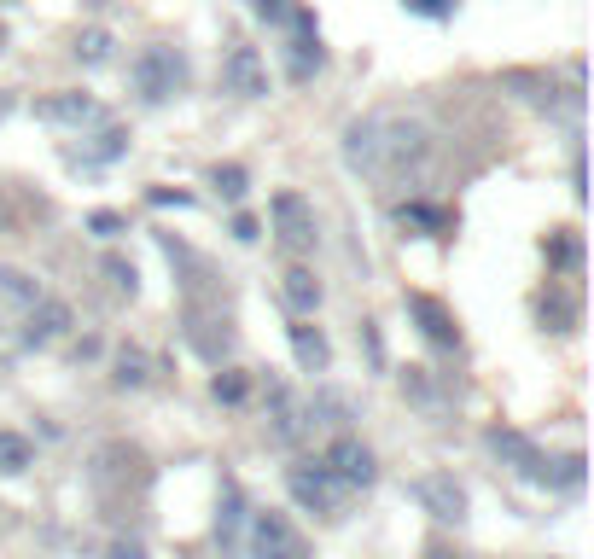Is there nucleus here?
I'll return each instance as SVG.
<instances>
[{
  "instance_id": "f257e3e1",
  "label": "nucleus",
  "mask_w": 594,
  "mask_h": 559,
  "mask_svg": "<svg viewBox=\"0 0 594 559\" xmlns=\"http://www.w3.org/2000/svg\"><path fill=\"white\" fill-rule=\"evenodd\" d=\"M431 152V134L420 117H402V111H379L362 117L356 129L344 134V164L362 169L367 181H402L408 169H420Z\"/></svg>"
},
{
  "instance_id": "f03ea898",
  "label": "nucleus",
  "mask_w": 594,
  "mask_h": 559,
  "mask_svg": "<svg viewBox=\"0 0 594 559\" xmlns=\"http://www.w3.org/2000/svg\"><path fill=\"white\" fill-rule=\"evenodd\" d=\"M181 82H187V59L175 53V47H146L140 59H134V94L146 99V105H164V99L181 94Z\"/></svg>"
},
{
  "instance_id": "7ed1b4c3",
  "label": "nucleus",
  "mask_w": 594,
  "mask_h": 559,
  "mask_svg": "<svg viewBox=\"0 0 594 559\" xmlns=\"http://www.w3.org/2000/svg\"><path fill=\"white\" fill-rule=\"evenodd\" d=\"M245 554H251V559H309V548H303V536L292 530L286 513H251Z\"/></svg>"
},
{
  "instance_id": "20e7f679",
  "label": "nucleus",
  "mask_w": 594,
  "mask_h": 559,
  "mask_svg": "<svg viewBox=\"0 0 594 559\" xmlns=\"http://www.w3.org/2000/svg\"><path fill=\"white\" fill-rule=\"evenodd\" d=\"M274 239H280L292 257L315 251V239H321V233H315V210H309L297 193H280V198H274Z\"/></svg>"
},
{
  "instance_id": "39448f33",
  "label": "nucleus",
  "mask_w": 594,
  "mask_h": 559,
  "mask_svg": "<svg viewBox=\"0 0 594 559\" xmlns=\"http://www.w3.org/2000/svg\"><path fill=\"white\" fill-rule=\"evenodd\" d=\"M286 484H292V495L309 507V513H338V507H344V484L332 478L327 466H292Z\"/></svg>"
},
{
  "instance_id": "423d86ee",
  "label": "nucleus",
  "mask_w": 594,
  "mask_h": 559,
  "mask_svg": "<svg viewBox=\"0 0 594 559\" xmlns=\"http://www.w3.org/2000/svg\"><path fill=\"white\" fill-rule=\"evenodd\" d=\"M321 466H327V472L338 478V484H344V490H367V484H373V472H379V466H373V455H367L356 437H338V443L327 449V461H321Z\"/></svg>"
},
{
  "instance_id": "0eeeda50",
  "label": "nucleus",
  "mask_w": 594,
  "mask_h": 559,
  "mask_svg": "<svg viewBox=\"0 0 594 559\" xmlns=\"http://www.w3.org/2000/svg\"><path fill=\"white\" fill-rule=\"evenodd\" d=\"M414 495L431 507V519H443V525H461V519H466V490L455 484V478H443V472L420 478V484H414Z\"/></svg>"
},
{
  "instance_id": "6e6552de",
  "label": "nucleus",
  "mask_w": 594,
  "mask_h": 559,
  "mask_svg": "<svg viewBox=\"0 0 594 559\" xmlns=\"http://www.w3.org/2000/svg\"><path fill=\"white\" fill-rule=\"evenodd\" d=\"M228 88L245 99H263L268 94V65L257 47H233L228 53Z\"/></svg>"
},
{
  "instance_id": "1a4fd4ad",
  "label": "nucleus",
  "mask_w": 594,
  "mask_h": 559,
  "mask_svg": "<svg viewBox=\"0 0 594 559\" xmlns=\"http://www.w3.org/2000/svg\"><path fill=\"white\" fill-rule=\"evenodd\" d=\"M35 117H41V123H70V129H82V123H99L105 111H99L88 94H53V99L35 105Z\"/></svg>"
},
{
  "instance_id": "9d476101",
  "label": "nucleus",
  "mask_w": 594,
  "mask_h": 559,
  "mask_svg": "<svg viewBox=\"0 0 594 559\" xmlns=\"http://www.w3.org/2000/svg\"><path fill=\"white\" fill-rule=\"evenodd\" d=\"M292 350H297V362H303V373H327L332 350H327V338L309 327V321H297L292 327Z\"/></svg>"
},
{
  "instance_id": "9b49d317",
  "label": "nucleus",
  "mask_w": 594,
  "mask_h": 559,
  "mask_svg": "<svg viewBox=\"0 0 594 559\" xmlns=\"http://www.w3.org/2000/svg\"><path fill=\"white\" fill-rule=\"evenodd\" d=\"M65 327H70V309H65V303H47V297H41V303L30 309V332H24V338H30V344H47V338H59Z\"/></svg>"
},
{
  "instance_id": "f8f14e48",
  "label": "nucleus",
  "mask_w": 594,
  "mask_h": 559,
  "mask_svg": "<svg viewBox=\"0 0 594 559\" xmlns=\"http://www.w3.org/2000/svg\"><path fill=\"white\" fill-rule=\"evenodd\" d=\"M239 525H245V495H239V484H222V513H216V542H222V548H233V542H239Z\"/></svg>"
},
{
  "instance_id": "ddd939ff",
  "label": "nucleus",
  "mask_w": 594,
  "mask_h": 559,
  "mask_svg": "<svg viewBox=\"0 0 594 559\" xmlns=\"http://www.w3.org/2000/svg\"><path fill=\"white\" fill-rule=\"evenodd\" d=\"M280 292H286V303H292L297 315H315V309H321V280H315L309 268H292Z\"/></svg>"
},
{
  "instance_id": "4468645a",
  "label": "nucleus",
  "mask_w": 594,
  "mask_h": 559,
  "mask_svg": "<svg viewBox=\"0 0 594 559\" xmlns=\"http://www.w3.org/2000/svg\"><path fill=\"white\" fill-rule=\"evenodd\" d=\"M408 309L426 321V338H431V344H455V338H461V332H455V321L443 315V303H431V297H408Z\"/></svg>"
},
{
  "instance_id": "2eb2a0df",
  "label": "nucleus",
  "mask_w": 594,
  "mask_h": 559,
  "mask_svg": "<svg viewBox=\"0 0 594 559\" xmlns=\"http://www.w3.org/2000/svg\"><path fill=\"white\" fill-rule=\"evenodd\" d=\"M35 461V449L24 437H12V431H0V472H24Z\"/></svg>"
},
{
  "instance_id": "dca6fc26",
  "label": "nucleus",
  "mask_w": 594,
  "mask_h": 559,
  "mask_svg": "<svg viewBox=\"0 0 594 559\" xmlns=\"http://www.w3.org/2000/svg\"><path fill=\"white\" fill-rule=\"evenodd\" d=\"M76 59H88V65H105V59H111V35H105V30L76 35Z\"/></svg>"
},
{
  "instance_id": "f3484780",
  "label": "nucleus",
  "mask_w": 594,
  "mask_h": 559,
  "mask_svg": "<svg viewBox=\"0 0 594 559\" xmlns=\"http://www.w3.org/2000/svg\"><path fill=\"white\" fill-rule=\"evenodd\" d=\"M0 292L12 297V303H24V309H35V303H41V292H35L24 274H12V268H0Z\"/></svg>"
},
{
  "instance_id": "a211bd4d",
  "label": "nucleus",
  "mask_w": 594,
  "mask_h": 559,
  "mask_svg": "<svg viewBox=\"0 0 594 559\" xmlns=\"http://www.w3.org/2000/svg\"><path fill=\"white\" fill-rule=\"evenodd\" d=\"M123 152V134H99L94 152H76V164H105V158H117Z\"/></svg>"
},
{
  "instance_id": "6ab92c4d",
  "label": "nucleus",
  "mask_w": 594,
  "mask_h": 559,
  "mask_svg": "<svg viewBox=\"0 0 594 559\" xmlns=\"http://www.w3.org/2000/svg\"><path fill=\"white\" fill-rule=\"evenodd\" d=\"M117 385H146V356L123 350V362H117Z\"/></svg>"
},
{
  "instance_id": "aec40b11",
  "label": "nucleus",
  "mask_w": 594,
  "mask_h": 559,
  "mask_svg": "<svg viewBox=\"0 0 594 559\" xmlns=\"http://www.w3.org/2000/svg\"><path fill=\"white\" fill-rule=\"evenodd\" d=\"M216 193H222V198H245V169H239V164L216 169Z\"/></svg>"
},
{
  "instance_id": "412c9836",
  "label": "nucleus",
  "mask_w": 594,
  "mask_h": 559,
  "mask_svg": "<svg viewBox=\"0 0 594 559\" xmlns=\"http://www.w3.org/2000/svg\"><path fill=\"white\" fill-rule=\"evenodd\" d=\"M402 222H420V228H449V216H443V210H426V204H408V210H402Z\"/></svg>"
},
{
  "instance_id": "4be33fe9",
  "label": "nucleus",
  "mask_w": 594,
  "mask_h": 559,
  "mask_svg": "<svg viewBox=\"0 0 594 559\" xmlns=\"http://www.w3.org/2000/svg\"><path fill=\"white\" fill-rule=\"evenodd\" d=\"M216 396H222V402H239V396H245V373H216Z\"/></svg>"
},
{
  "instance_id": "5701e85b",
  "label": "nucleus",
  "mask_w": 594,
  "mask_h": 559,
  "mask_svg": "<svg viewBox=\"0 0 594 559\" xmlns=\"http://www.w3.org/2000/svg\"><path fill=\"white\" fill-rule=\"evenodd\" d=\"M297 6L292 0H257V18H268V24H280V18H292Z\"/></svg>"
},
{
  "instance_id": "b1692460",
  "label": "nucleus",
  "mask_w": 594,
  "mask_h": 559,
  "mask_svg": "<svg viewBox=\"0 0 594 559\" xmlns=\"http://www.w3.org/2000/svg\"><path fill=\"white\" fill-rule=\"evenodd\" d=\"M111 280H117V286H123V292H134V263H117V257H111Z\"/></svg>"
},
{
  "instance_id": "393cba45",
  "label": "nucleus",
  "mask_w": 594,
  "mask_h": 559,
  "mask_svg": "<svg viewBox=\"0 0 594 559\" xmlns=\"http://www.w3.org/2000/svg\"><path fill=\"white\" fill-rule=\"evenodd\" d=\"M408 6H414V12H426V18H443V12H449V0H408Z\"/></svg>"
},
{
  "instance_id": "a878e982",
  "label": "nucleus",
  "mask_w": 594,
  "mask_h": 559,
  "mask_svg": "<svg viewBox=\"0 0 594 559\" xmlns=\"http://www.w3.org/2000/svg\"><path fill=\"white\" fill-rule=\"evenodd\" d=\"M117 228H123V222H117L111 210H99V216H94V233H117Z\"/></svg>"
},
{
  "instance_id": "bb28decb",
  "label": "nucleus",
  "mask_w": 594,
  "mask_h": 559,
  "mask_svg": "<svg viewBox=\"0 0 594 559\" xmlns=\"http://www.w3.org/2000/svg\"><path fill=\"white\" fill-rule=\"evenodd\" d=\"M111 559H146V554H140L134 542H117V548H111Z\"/></svg>"
},
{
  "instance_id": "cd10ccee",
  "label": "nucleus",
  "mask_w": 594,
  "mask_h": 559,
  "mask_svg": "<svg viewBox=\"0 0 594 559\" xmlns=\"http://www.w3.org/2000/svg\"><path fill=\"white\" fill-rule=\"evenodd\" d=\"M431 559H461V554H449V548H437V554H431Z\"/></svg>"
}]
</instances>
